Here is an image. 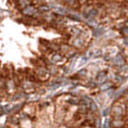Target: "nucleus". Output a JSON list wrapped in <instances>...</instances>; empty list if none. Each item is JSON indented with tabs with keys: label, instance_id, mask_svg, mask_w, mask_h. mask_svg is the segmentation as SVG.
<instances>
[{
	"label": "nucleus",
	"instance_id": "nucleus-1",
	"mask_svg": "<svg viewBox=\"0 0 128 128\" xmlns=\"http://www.w3.org/2000/svg\"><path fill=\"white\" fill-rule=\"evenodd\" d=\"M127 113V105L125 102L118 101L116 102L112 108V116L114 118H123Z\"/></svg>",
	"mask_w": 128,
	"mask_h": 128
},
{
	"label": "nucleus",
	"instance_id": "nucleus-2",
	"mask_svg": "<svg viewBox=\"0 0 128 128\" xmlns=\"http://www.w3.org/2000/svg\"><path fill=\"white\" fill-rule=\"evenodd\" d=\"M64 61H66V58H64V55L60 54V53H55V54H52L51 58H50V62L52 64H64Z\"/></svg>",
	"mask_w": 128,
	"mask_h": 128
},
{
	"label": "nucleus",
	"instance_id": "nucleus-3",
	"mask_svg": "<svg viewBox=\"0 0 128 128\" xmlns=\"http://www.w3.org/2000/svg\"><path fill=\"white\" fill-rule=\"evenodd\" d=\"M124 124L125 123H124L123 118H114L112 120V123H111L113 128H122L124 126Z\"/></svg>",
	"mask_w": 128,
	"mask_h": 128
}]
</instances>
